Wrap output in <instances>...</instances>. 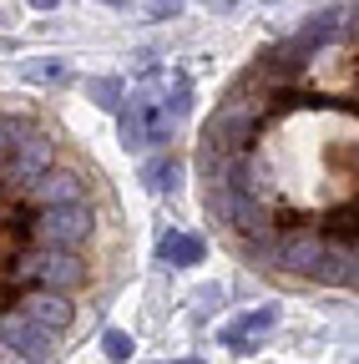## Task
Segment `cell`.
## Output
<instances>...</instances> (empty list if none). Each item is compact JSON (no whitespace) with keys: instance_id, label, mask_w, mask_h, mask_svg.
Wrapping results in <instances>:
<instances>
[{"instance_id":"obj_8","label":"cell","mask_w":359,"mask_h":364,"mask_svg":"<svg viewBox=\"0 0 359 364\" xmlns=\"http://www.w3.org/2000/svg\"><path fill=\"white\" fill-rule=\"evenodd\" d=\"M102 344H107V359H127V354H132V339H127V334H117V329H107V339H102Z\"/></svg>"},{"instance_id":"obj_2","label":"cell","mask_w":359,"mask_h":364,"mask_svg":"<svg viewBox=\"0 0 359 364\" xmlns=\"http://www.w3.org/2000/svg\"><path fill=\"white\" fill-rule=\"evenodd\" d=\"M107 172L31 102L6 107V364H56L127 279Z\"/></svg>"},{"instance_id":"obj_3","label":"cell","mask_w":359,"mask_h":364,"mask_svg":"<svg viewBox=\"0 0 359 364\" xmlns=\"http://www.w3.org/2000/svg\"><path fill=\"white\" fill-rule=\"evenodd\" d=\"M193 107V81L188 71H172V66H157L147 76L132 81V91L122 97V147L127 152H147V147H167L177 127H183Z\"/></svg>"},{"instance_id":"obj_10","label":"cell","mask_w":359,"mask_h":364,"mask_svg":"<svg viewBox=\"0 0 359 364\" xmlns=\"http://www.w3.org/2000/svg\"><path fill=\"white\" fill-rule=\"evenodd\" d=\"M31 6H41V11H51V6H56V0H31Z\"/></svg>"},{"instance_id":"obj_6","label":"cell","mask_w":359,"mask_h":364,"mask_svg":"<svg viewBox=\"0 0 359 364\" xmlns=\"http://www.w3.org/2000/svg\"><path fill=\"white\" fill-rule=\"evenodd\" d=\"M86 97H97V107H122L117 97H127V91H122L117 81H107V76H97L92 86H86Z\"/></svg>"},{"instance_id":"obj_9","label":"cell","mask_w":359,"mask_h":364,"mask_svg":"<svg viewBox=\"0 0 359 364\" xmlns=\"http://www.w3.org/2000/svg\"><path fill=\"white\" fill-rule=\"evenodd\" d=\"M183 11V0H152V16H177Z\"/></svg>"},{"instance_id":"obj_7","label":"cell","mask_w":359,"mask_h":364,"mask_svg":"<svg viewBox=\"0 0 359 364\" xmlns=\"http://www.w3.org/2000/svg\"><path fill=\"white\" fill-rule=\"evenodd\" d=\"M21 76H26V81H61L66 66H61V61H36V66H21Z\"/></svg>"},{"instance_id":"obj_5","label":"cell","mask_w":359,"mask_h":364,"mask_svg":"<svg viewBox=\"0 0 359 364\" xmlns=\"http://www.w3.org/2000/svg\"><path fill=\"white\" fill-rule=\"evenodd\" d=\"M142 177H147V188H157V193H162V188H172V182H177V157H162V162H152Z\"/></svg>"},{"instance_id":"obj_11","label":"cell","mask_w":359,"mask_h":364,"mask_svg":"<svg viewBox=\"0 0 359 364\" xmlns=\"http://www.w3.org/2000/svg\"><path fill=\"white\" fill-rule=\"evenodd\" d=\"M107 6H127V0H107Z\"/></svg>"},{"instance_id":"obj_1","label":"cell","mask_w":359,"mask_h":364,"mask_svg":"<svg viewBox=\"0 0 359 364\" xmlns=\"http://www.w3.org/2000/svg\"><path fill=\"white\" fill-rule=\"evenodd\" d=\"M198 203L274 289L359 294V0L279 36L198 132Z\"/></svg>"},{"instance_id":"obj_4","label":"cell","mask_w":359,"mask_h":364,"mask_svg":"<svg viewBox=\"0 0 359 364\" xmlns=\"http://www.w3.org/2000/svg\"><path fill=\"white\" fill-rule=\"evenodd\" d=\"M157 253H162L167 263H198V258H203V243L188 238V233H167V238L157 243Z\"/></svg>"}]
</instances>
